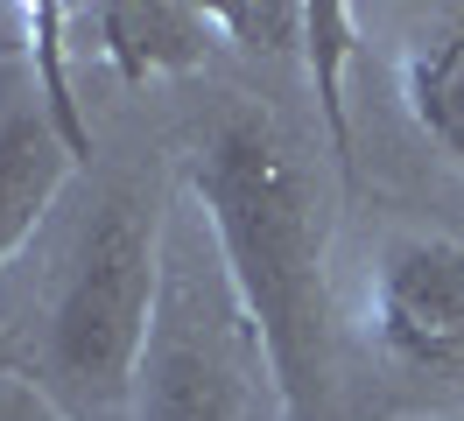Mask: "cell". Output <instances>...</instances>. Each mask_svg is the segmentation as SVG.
Masks as SVG:
<instances>
[{"instance_id": "obj_1", "label": "cell", "mask_w": 464, "mask_h": 421, "mask_svg": "<svg viewBox=\"0 0 464 421\" xmlns=\"http://www.w3.org/2000/svg\"><path fill=\"white\" fill-rule=\"evenodd\" d=\"M183 190L218 246L239 316L261 344L275 415L338 421L331 379V281H324V204L310 162L254 106L204 120L183 155Z\"/></svg>"}, {"instance_id": "obj_12", "label": "cell", "mask_w": 464, "mask_h": 421, "mask_svg": "<svg viewBox=\"0 0 464 421\" xmlns=\"http://www.w3.org/2000/svg\"><path fill=\"white\" fill-rule=\"evenodd\" d=\"M22 28H29V7H0V71L22 56Z\"/></svg>"}, {"instance_id": "obj_7", "label": "cell", "mask_w": 464, "mask_h": 421, "mask_svg": "<svg viewBox=\"0 0 464 421\" xmlns=\"http://www.w3.org/2000/svg\"><path fill=\"white\" fill-rule=\"evenodd\" d=\"M401 106L415 120V134L450 168H464V22L430 28L401 56Z\"/></svg>"}, {"instance_id": "obj_6", "label": "cell", "mask_w": 464, "mask_h": 421, "mask_svg": "<svg viewBox=\"0 0 464 421\" xmlns=\"http://www.w3.org/2000/svg\"><path fill=\"white\" fill-rule=\"evenodd\" d=\"M71 28L92 35L99 63L120 84L183 78L218 50V28L198 0H99V7H71Z\"/></svg>"}, {"instance_id": "obj_10", "label": "cell", "mask_w": 464, "mask_h": 421, "mask_svg": "<svg viewBox=\"0 0 464 421\" xmlns=\"http://www.w3.org/2000/svg\"><path fill=\"white\" fill-rule=\"evenodd\" d=\"M204 14L239 56H303L310 0H204Z\"/></svg>"}, {"instance_id": "obj_5", "label": "cell", "mask_w": 464, "mask_h": 421, "mask_svg": "<svg viewBox=\"0 0 464 421\" xmlns=\"http://www.w3.org/2000/svg\"><path fill=\"white\" fill-rule=\"evenodd\" d=\"M78 168L85 162L63 148V134L50 127V112L35 99L29 63L14 56L0 71V274L35 239V225L57 211V196L71 190Z\"/></svg>"}, {"instance_id": "obj_11", "label": "cell", "mask_w": 464, "mask_h": 421, "mask_svg": "<svg viewBox=\"0 0 464 421\" xmlns=\"http://www.w3.org/2000/svg\"><path fill=\"white\" fill-rule=\"evenodd\" d=\"M0 421H71V407L29 372H0Z\"/></svg>"}, {"instance_id": "obj_4", "label": "cell", "mask_w": 464, "mask_h": 421, "mask_svg": "<svg viewBox=\"0 0 464 421\" xmlns=\"http://www.w3.org/2000/svg\"><path fill=\"white\" fill-rule=\"evenodd\" d=\"M366 344L401 372H464V239L401 225L366 253Z\"/></svg>"}, {"instance_id": "obj_3", "label": "cell", "mask_w": 464, "mask_h": 421, "mask_svg": "<svg viewBox=\"0 0 464 421\" xmlns=\"http://www.w3.org/2000/svg\"><path fill=\"white\" fill-rule=\"evenodd\" d=\"M204 218L183 196L169 204V232H162V295H155V323H148V351L134 372V400L127 421H246L254 415V387L267 379L261 344L239 316L218 246L204 253Z\"/></svg>"}, {"instance_id": "obj_2", "label": "cell", "mask_w": 464, "mask_h": 421, "mask_svg": "<svg viewBox=\"0 0 464 421\" xmlns=\"http://www.w3.org/2000/svg\"><path fill=\"white\" fill-rule=\"evenodd\" d=\"M162 232L169 211L141 183H113L78 225L43 316V365L78 407L127 415L162 295Z\"/></svg>"}, {"instance_id": "obj_8", "label": "cell", "mask_w": 464, "mask_h": 421, "mask_svg": "<svg viewBox=\"0 0 464 421\" xmlns=\"http://www.w3.org/2000/svg\"><path fill=\"white\" fill-rule=\"evenodd\" d=\"M352 35H359V14H352L345 0H310V28H303V71H310V91H317L324 148H331V168H338V176H352V112H345Z\"/></svg>"}, {"instance_id": "obj_9", "label": "cell", "mask_w": 464, "mask_h": 421, "mask_svg": "<svg viewBox=\"0 0 464 421\" xmlns=\"http://www.w3.org/2000/svg\"><path fill=\"white\" fill-rule=\"evenodd\" d=\"M22 63L35 78V99L50 112V127L63 134V148L92 162V127L78 99H71V7L63 0H29V28H22Z\"/></svg>"}]
</instances>
